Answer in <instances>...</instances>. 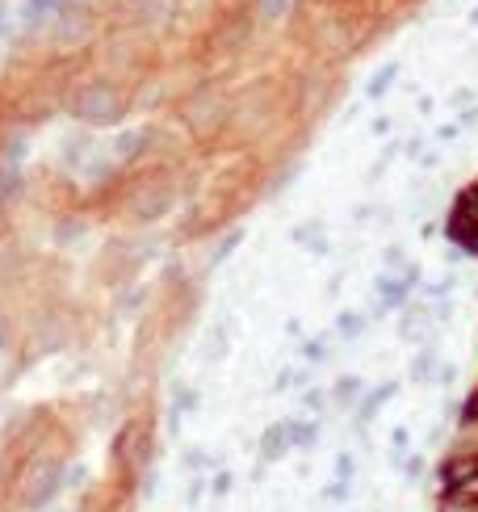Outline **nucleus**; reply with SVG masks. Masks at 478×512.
Returning <instances> with one entry per match:
<instances>
[{
  "instance_id": "1",
  "label": "nucleus",
  "mask_w": 478,
  "mask_h": 512,
  "mask_svg": "<svg viewBox=\"0 0 478 512\" xmlns=\"http://www.w3.org/2000/svg\"><path fill=\"white\" fill-rule=\"evenodd\" d=\"M72 114L84 122H110L118 114V97H114V89H105V84H89V89L76 97Z\"/></svg>"
},
{
  "instance_id": "2",
  "label": "nucleus",
  "mask_w": 478,
  "mask_h": 512,
  "mask_svg": "<svg viewBox=\"0 0 478 512\" xmlns=\"http://www.w3.org/2000/svg\"><path fill=\"white\" fill-rule=\"evenodd\" d=\"M168 206H172V189L164 181H147L139 194L130 198V215L135 219H160Z\"/></svg>"
},
{
  "instance_id": "3",
  "label": "nucleus",
  "mask_w": 478,
  "mask_h": 512,
  "mask_svg": "<svg viewBox=\"0 0 478 512\" xmlns=\"http://www.w3.org/2000/svg\"><path fill=\"white\" fill-rule=\"evenodd\" d=\"M63 471H59V462H42L30 471V483H26V492H21V500H26L30 508H38L42 500H51L55 496V487H59Z\"/></svg>"
},
{
  "instance_id": "4",
  "label": "nucleus",
  "mask_w": 478,
  "mask_h": 512,
  "mask_svg": "<svg viewBox=\"0 0 478 512\" xmlns=\"http://www.w3.org/2000/svg\"><path fill=\"white\" fill-rule=\"evenodd\" d=\"M147 143V135L143 131H126L122 139H118V160H130V156H139V147Z\"/></svg>"
},
{
  "instance_id": "5",
  "label": "nucleus",
  "mask_w": 478,
  "mask_h": 512,
  "mask_svg": "<svg viewBox=\"0 0 478 512\" xmlns=\"http://www.w3.org/2000/svg\"><path fill=\"white\" fill-rule=\"evenodd\" d=\"M445 496H453V500H466V504H478V475H470L466 483H458V487H449Z\"/></svg>"
},
{
  "instance_id": "6",
  "label": "nucleus",
  "mask_w": 478,
  "mask_h": 512,
  "mask_svg": "<svg viewBox=\"0 0 478 512\" xmlns=\"http://www.w3.org/2000/svg\"><path fill=\"white\" fill-rule=\"evenodd\" d=\"M395 72H399L395 63H386V68H382V72H378L374 80H369V97H382V93L390 89V80H395Z\"/></svg>"
},
{
  "instance_id": "7",
  "label": "nucleus",
  "mask_w": 478,
  "mask_h": 512,
  "mask_svg": "<svg viewBox=\"0 0 478 512\" xmlns=\"http://www.w3.org/2000/svg\"><path fill=\"white\" fill-rule=\"evenodd\" d=\"M403 294H407L403 282H390V277H382V298H386V303H399Z\"/></svg>"
},
{
  "instance_id": "8",
  "label": "nucleus",
  "mask_w": 478,
  "mask_h": 512,
  "mask_svg": "<svg viewBox=\"0 0 478 512\" xmlns=\"http://www.w3.org/2000/svg\"><path fill=\"white\" fill-rule=\"evenodd\" d=\"M281 441H286V429H273V433L265 437V458H277V454H281Z\"/></svg>"
},
{
  "instance_id": "9",
  "label": "nucleus",
  "mask_w": 478,
  "mask_h": 512,
  "mask_svg": "<svg viewBox=\"0 0 478 512\" xmlns=\"http://www.w3.org/2000/svg\"><path fill=\"white\" fill-rule=\"evenodd\" d=\"M441 512H478V504H466V500H453V496H441Z\"/></svg>"
},
{
  "instance_id": "10",
  "label": "nucleus",
  "mask_w": 478,
  "mask_h": 512,
  "mask_svg": "<svg viewBox=\"0 0 478 512\" xmlns=\"http://www.w3.org/2000/svg\"><path fill=\"white\" fill-rule=\"evenodd\" d=\"M466 420H478V391L466 399Z\"/></svg>"
},
{
  "instance_id": "11",
  "label": "nucleus",
  "mask_w": 478,
  "mask_h": 512,
  "mask_svg": "<svg viewBox=\"0 0 478 512\" xmlns=\"http://www.w3.org/2000/svg\"><path fill=\"white\" fill-rule=\"evenodd\" d=\"M340 328H344V332H357V328H361V319H357V315H344V324H340Z\"/></svg>"
},
{
  "instance_id": "12",
  "label": "nucleus",
  "mask_w": 478,
  "mask_h": 512,
  "mask_svg": "<svg viewBox=\"0 0 478 512\" xmlns=\"http://www.w3.org/2000/svg\"><path fill=\"white\" fill-rule=\"evenodd\" d=\"M9 189H13V173H9L5 181H0V198H5V194H9Z\"/></svg>"
},
{
  "instance_id": "13",
  "label": "nucleus",
  "mask_w": 478,
  "mask_h": 512,
  "mask_svg": "<svg viewBox=\"0 0 478 512\" xmlns=\"http://www.w3.org/2000/svg\"><path fill=\"white\" fill-rule=\"evenodd\" d=\"M474 189H478V181H474Z\"/></svg>"
}]
</instances>
